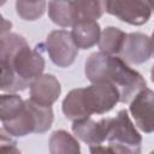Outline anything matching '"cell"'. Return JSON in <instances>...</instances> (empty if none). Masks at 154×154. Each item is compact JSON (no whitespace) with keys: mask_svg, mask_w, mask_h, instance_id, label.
Returning <instances> with one entry per match:
<instances>
[{"mask_svg":"<svg viewBox=\"0 0 154 154\" xmlns=\"http://www.w3.org/2000/svg\"><path fill=\"white\" fill-rule=\"evenodd\" d=\"M45 58L38 49L29 47L26 40L16 32L1 34L0 67L1 91L25 90L32 81L43 73Z\"/></svg>","mask_w":154,"mask_h":154,"instance_id":"6da1fadb","label":"cell"},{"mask_svg":"<svg viewBox=\"0 0 154 154\" xmlns=\"http://www.w3.org/2000/svg\"><path fill=\"white\" fill-rule=\"evenodd\" d=\"M54 119L52 106H45L31 99L24 101L22 109L11 119L1 122L7 135L24 137L30 134H43L52 126Z\"/></svg>","mask_w":154,"mask_h":154,"instance_id":"7a4b0ae2","label":"cell"},{"mask_svg":"<svg viewBox=\"0 0 154 154\" xmlns=\"http://www.w3.org/2000/svg\"><path fill=\"white\" fill-rule=\"evenodd\" d=\"M108 144L89 147L91 153H141L142 136L131 122L126 109H122L109 120L107 140Z\"/></svg>","mask_w":154,"mask_h":154,"instance_id":"3957f363","label":"cell"},{"mask_svg":"<svg viewBox=\"0 0 154 154\" xmlns=\"http://www.w3.org/2000/svg\"><path fill=\"white\" fill-rule=\"evenodd\" d=\"M117 87L120 94V102H130L142 89L146 88L143 76L129 66V64L118 55H109L103 79Z\"/></svg>","mask_w":154,"mask_h":154,"instance_id":"277c9868","label":"cell"},{"mask_svg":"<svg viewBox=\"0 0 154 154\" xmlns=\"http://www.w3.org/2000/svg\"><path fill=\"white\" fill-rule=\"evenodd\" d=\"M83 100L90 116L105 114L120 102V94L111 82L99 81L83 88Z\"/></svg>","mask_w":154,"mask_h":154,"instance_id":"5b68a950","label":"cell"},{"mask_svg":"<svg viewBox=\"0 0 154 154\" xmlns=\"http://www.w3.org/2000/svg\"><path fill=\"white\" fill-rule=\"evenodd\" d=\"M78 49L71 32L67 30H53L46 38V51L52 63L58 67L71 66L78 55Z\"/></svg>","mask_w":154,"mask_h":154,"instance_id":"8992f818","label":"cell"},{"mask_svg":"<svg viewBox=\"0 0 154 154\" xmlns=\"http://www.w3.org/2000/svg\"><path fill=\"white\" fill-rule=\"evenodd\" d=\"M106 12L130 25H143L152 16L147 0H105Z\"/></svg>","mask_w":154,"mask_h":154,"instance_id":"52a82bcc","label":"cell"},{"mask_svg":"<svg viewBox=\"0 0 154 154\" xmlns=\"http://www.w3.org/2000/svg\"><path fill=\"white\" fill-rule=\"evenodd\" d=\"M136 125L146 134L154 132V91L142 89L131 101L129 108Z\"/></svg>","mask_w":154,"mask_h":154,"instance_id":"ba28073f","label":"cell"},{"mask_svg":"<svg viewBox=\"0 0 154 154\" xmlns=\"http://www.w3.org/2000/svg\"><path fill=\"white\" fill-rule=\"evenodd\" d=\"M109 120L111 118H102L99 122H95L90 117H88L73 120L71 129L77 138L89 144V147H94L102 144L107 140Z\"/></svg>","mask_w":154,"mask_h":154,"instance_id":"9c48e42d","label":"cell"},{"mask_svg":"<svg viewBox=\"0 0 154 154\" xmlns=\"http://www.w3.org/2000/svg\"><path fill=\"white\" fill-rule=\"evenodd\" d=\"M119 55L129 64H143L153 55L152 38L142 32L126 34L123 48Z\"/></svg>","mask_w":154,"mask_h":154,"instance_id":"30bf717a","label":"cell"},{"mask_svg":"<svg viewBox=\"0 0 154 154\" xmlns=\"http://www.w3.org/2000/svg\"><path fill=\"white\" fill-rule=\"evenodd\" d=\"M30 99L45 106H52L61 94L58 78L51 73H42L30 84Z\"/></svg>","mask_w":154,"mask_h":154,"instance_id":"8fae6325","label":"cell"},{"mask_svg":"<svg viewBox=\"0 0 154 154\" xmlns=\"http://www.w3.org/2000/svg\"><path fill=\"white\" fill-rule=\"evenodd\" d=\"M48 17L58 26H73L78 22L75 0H49Z\"/></svg>","mask_w":154,"mask_h":154,"instance_id":"7c38bea8","label":"cell"},{"mask_svg":"<svg viewBox=\"0 0 154 154\" xmlns=\"http://www.w3.org/2000/svg\"><path fill=\"white\" fill-rule=\"evenodd\" d=\"M71 35L78 48L89 49L99 43L101 28L97 20H79L72 26Z\"/></svg>","mask_w":154,"mask_h":154,"instance_id":"4fadbf2b","label":"cell"},{"mask_svg":"<svg viewBox=\"0 0 154 154\" xmlns=\"http://www.w3.org/2000/svg\"><path fill=\"white\" fill-rule=\"evenodd\" d=\"M61 109L64 116L69 120H78L83 118L90 117L88 113L84 100H83V88H76L67 93L65 99L63 100Z\"/></svg>","mask_w":154,"mask_h":154,"instance_id":"5bb4252c","label":"cell"},{"mask_svg":"<svg viewBox=\"0 0 154 154\" xmlns=\"http://www.w3.org/2000/svg\"><path fill=\"white\" fill-rule=\"evenodd\" d=\"M126 37V32L117 26H106L101 31V36L99 40V48L101 52L109 55H119L124 41Z\"/></svg>","mask_w":154,"mask_h":154,"instance_id":"9a60e30c","label":"cell"},{"mask_svg":"<svg viewBox=\"0 0 154 154\" xmlns=\"http://www.w3.org/2000/svg\"><path fill=\"white\" fill-rule=\"evenodd\" d=\"M49 152L52 154H78L81 153V146L76 137L65 130H55L49 137Z\"/></svg>","mask_w":154,"mask_h":154,"instance_id":"2e32d148","label":"cell"},{"mask_svg":"<svg viewBox=\"0 0 154 154\" xmlns=\"http://www.w3.org/2000/svg\"><path fill=\"white\" fill-rule=\"evenodd\" d=\"M47 10L46 0H16L17 14L28 22L40 19Z\"/></svg>","mask_w":154,"mask_h":154,"instance_id":"e0dca14e","label":"cell"},{"mask_svg":"<svg viewBox=\"0 0 154 154\" xmlns=\"http://www.w3.org/2000/svg\"><path fill=\"white\" fill-rule=\"evenodd\" d=\"M78 22L97 20L106 12L105 0H75Z\"/></svg>","mask_w":154,"mask_h":154,"instance_id":"ac0fdd59","label":"cell"},{"mask_svg":"<svg viewBox=\"0 0 154 154\" xmlns=\"http://www.w3.org/2000/svg\"><path fill=\"white\" fill-rule=\"evenodd\" d=\"M24 101L16 93L2 94L0 97V119L1 122H6L13 118L24 106Z\"/></svg>","mask_w":154,"mask_h":154,"instance_id":"d6986e66","label":"cell"},{"mask_svg":"<svg viewBox=\"0 0 154 154\" xmlns=\"http://www.w3.org/2000/svg\"><path fill=\"white\" fill-rule=\"evenodd\" d=\"M6 131L4 130V129H1V142H0V147L1 148H5L6 146H7V148L4 150V152H6V153H19V149L17 148V143H16V141H13L12 138H11V135L10 136H6Z\"/></svg>","mask_w":154,"mask_h":154,"instance_id":"ffe728a7","label":"cell"},{"mask_svg":"<svg viewBox=\"0 0 154 154\" xmlns=\"http://www.w3.org/2000/svg\"><path fill=\"white\" fill-rule=\"evenodd\" d=\"M147 1H148L149 6H150V8H152V12H154V0H147Z\"/></svg>","mask_w":154,"mask_h":154,"instance_id":"44dd1931","label":"cell"},{"mask_svg":"<svg viewBox=\"0 0 154 154\" xmlns=\"http://www.w3.org/2000/svg\"><path fill=\"white\" fill-rule=\"evenodd\" d=\"M150 77H152V81L154 83V65L152 66V71H150Z\"/></svg>","mask_w":154,"mask_h":154,"instance_id":"7402d4cb","label":"cell"},{"mask_svg":"<svg viewBox=\"0 0 154 154\" xmlns=\"http://www.w3.org/2000/svg\"><path fill=\"white\" fill-rule=\"evenodd\" d=\"M152 45H153V55H154V31H153V34H152Z\"/></svg>","mask_w":154,"mask_h":154,"instance_id":"603a6c76","label":"cell"},{"mask_svg":"<svg viewBox=\"0 0 154 154\" xmlns=\"http://www.w3.org/2000/svg\"><path fill=\"white\" fill-rule=\"evenodd\" d=\"M5 2H6V0H1V5H4Z\"/></svg>","mask_w":154,"mask_h":154,"instance_id":"cb8c5ba5","label":"cell"}]
</instances>
